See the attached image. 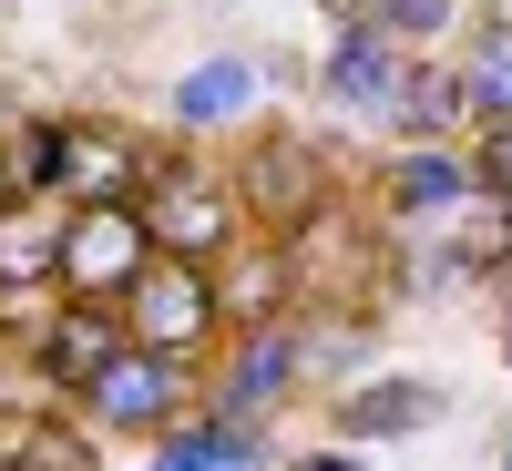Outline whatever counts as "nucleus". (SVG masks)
<instances>
[{
    "mask_svg": "<svg viewBox=\"0 0 512 471\" xmlns=\"http://www.w3.org/2000/svg\"><path fill=\"white\" fill-rule=\"evenodd\" d=\"M216 328H226V287L205 277V267H185V256H154V267L123 287V338H134V349L195 359Z\"/></svg>",
    "mask_w": 512,
    "mask_h": 471,
    "instance_id": "f257e3e1",
    "label": "nucleus"
},
{
    "mask_svg": "<svg viewBox=\"0 0 512 471\" xmlns=\"http://www.w3.org/2000/svg\"><path fill=\"white\" fill-rule=\"evenodd\" d=\"M236 195L205 175V164H154L144 175V236L154 256H185V267H216V256L236 246Z\"/></svg>",
    "mask_w": 512,
    "mask_h": 471,
    "instance_id": "f03ea898",
    "label": "nucleus"
},
{
    "mask_svg": "<svg viewBox=\"0 0 512 471\" xmlns=\"http://www.w3.org/2000/svg\"><path fill=\"white\" fill-rule=\"evenodd\" d=\"M144 267H154L144 205H72V226H62V287L72 297H113L123 308V287H134Z\"/></svg>",
    "mask_w": 512,
    "mask_h": 471,
    "instance_id": "7ed1b4c3",
    "label": "nucleus"
},
{
    "mask_svg": "<svg viewBox=\"0 0 512 471\" xmlns=\"http://www.w3.org/2000/svg\"><path fill=\"white\" fill-rule=\"evenodd\" d=\"M154 154L123 123H62V195L72 205H144Z\"/></svg>",
    "mask_w": 512,
    "mask_h": 471,
    "instance_id": "20e7f679",
    "label": "nucleus"
},
{
    "mask_svg": "<svg viewBox=\"0 0 512 471\" xmlns=\"http://www.w3.org/2000/svg\"><path fill=\"white\" fill-rule=\"evenodd\" d=\"M123 349H134V338H123L113 297H72L62 318L31 328V359H41V379H52V390H93V369H113Z\"/></svg>",
    "mask_w": 512,
    "mask_h": 471,
    "instance_id": "39448f33",
    "label": "nucleus"
},
{
    "mask_svg": "<svg viewBox=\"0 0 512 471\" xmlns=\"http://www.w3.org/2000/svg\"><path fill=\"white\" fill-rule=\"evenodd\" d=\"M93 420L103 431H164L175 420V400H185V359H164V349H123L113 369H93Z\"/></svg>",
    "mask_w": 512,
    "mask_h": 471,
    "instance_id": "423d86ee",
    "label": "nucleus"
},
{
    "mask_svg": "<svg viewBox=\"0 0 512 471\" xmlns=\"http://www.w3.org/2000/svg\"><path fill=\"white\" fill-rule=\"evenodd\" d=\"M400 72H410V41H390L379 21H338V41H328V62H318V82L349 113H390V93H400Z\"/></svg>",
    "mask_w": 512,
    "mask_h": 471,
    "instance_id": "0eeeda50",
    "label": "nucleus"
},
{
    "mask_svg": "<svg viewBox=\"0 0 512 471\" xmlns=\"http://www.w3.org/2000/svg\"><path fill=\"white\" fill-rule=\"evenodd\" d=\"M287 369H297V338L287 328H267L256 349H236V369H226V390H216V420H236V431H256V420L277 410V390H287Z\"/></svg>",
    "mask_w": 512,
    "mask_h": 471,
    "instance_id": "6e6552de",
    "label": "nucleus"
},
{
    "mask_svg": "<svg viewBox=\"0 0 512 471\" xmlns=\"http://www.w3.org/2000/svg\"><path fill=\"white\" fill-rule=\"evenodd\" d=\"M431 420H441L431 379H379V390L338 400V441H400V431H431Z\"/></svg>",
    "mask_w": 512,
    "mask_h": 471,
    "instance_id": "1a4fd4ad",
    "label": "nucleus"
},
{
    "mask_svg": "<svg viewBox=\"0 0 512 471\" xmlns=\"http://www.w3.org/2000/svg\"><path fill=\"white\" fill-rule=\"evenodd\" d=\"M0 461L11 471H93V431H72L52 410H21L11 431H0Z\"/></svg>",
    "mask_w": 512,
    "mask_h": 471,
    "instance_id": "9d476101",
    "label": "nucleus"
},
{
    "mask_svg": "<svg viewBox=\"0 0 512 471\" xmlns=\"http://www.w3.org/2000/svg\"><path fill=\"white\" fill-rule=\"evenodd\" d=\"M62 277V226H41L31 205H0V297Z\"/></svg>",
    "mask_w": 512,
    "mask_h": 471,
    "instance_id": "9b49d317",
    "label": "nucleus"
},
{
    "mask_svg": "<svg viewBox=\"0 0 512 471\" xmlns=\"http://www.w3.org/2000/svg\"><path fill=\"white\" fill-rule=\"evenodd\" d=\"M318 185H328L318 144H267V164H246V195L267 205V216H308V205H318Z\"/></svg>",
    "mask_w": 512,
    "mask_h": 471,
    "instance_id": "f8f14e48",
    "label": "nucleus"
},
{
    "mask_svg": "<svg viewBox=\"0 0 512 471\" xmlns=\"http://www.w3.org/2000/svg\"><path fill=\"white\" fill-rule=\"evenodd\" d=\"M461 113H472L461 103V72H431V62H410L400 93H390V123H410V134H451Z\"/></svg>",
    "mask_w": 512,
    "mask_h": 471,
    "instance_id": "ddd939ff",
    "label": "nucleus"
},
{
    "mask_svg": "<svg viewBox=\"0 0 512 471\" xmlns=\"http://www.w3.org/2000/svg\"><path fill=\"white\" fill-rule=\"evenodd\" d=\"M461 103H472L482 123H512V21H492L472 41V62H461Z\"/></svg>",
    "mask_w": 512,
    "mask_h": 471,
    "instance_id": "4468645a",
    "label": "nucleus"
},
{
    "mask_svg": "<svg viewBox=\"0 0 512 471\" xmlns=\"http://www.w3.org/2000/svg\"><path fill=\"white\" fill-rule=\"evenodd\" d=\"M256 103V62H205L195 82H175V113L185 123H226V113H246Z\"/></svg>",
    "mask_w": 512,
    "mask_h": 471,
    "instance_id": "2eb2a0df",
    "label": "nucleus"
},
{
    "mask_svg": "<svg viewBox=\"0 0 512 471\" xmlns=\"http://www.w3.org/2000/svg\"><path fill=\"white\" fill-rule=\"evenodd\" d=\"M390 185H400V205H451V195H472V164H451L441 144H410L390 164Z\"/></svg>",
    "mask_w": 512,
    "mask_h": 471,
    "instance_id": "dca6fc26",
    "label": "nucleus"
},
{
    "mask_svg": "<svg viewBox=\"0 0 512 471\" xmlns=\"http://www.w3.org/2000/svg\"><path fill=\"white\" fill-rule=\"evenodd\" d=\"M369 21L390 31V41H431V31L461 21V0H369Z\"/></svg>",
    "mask_w": 512,
    "mask_h": 471,
    "instance_id": "f3484780",
    "label": "nucleus"
},
{
    "mask_svg": "<svg viewBox=\"0 0 512 471\" xmlns=\"http://www.w3.org/2000/svg\"><path fill=\"white\" fill-rule=\"evenodd\" d=\"M472 195H492L502 216H512V123H482V144H472Z\"/></svg>",
    "mask_w": 512,
    "mask_h": 471,
    "instance_id": "a211bd4d",
    "label": "nucleus"
},
{
    "mask_svg": "<svg viewBox=\"0 0 512 471\" xmlns=\"http://www.w3.org/2000/svg\"><path fill=\"white\" fill-rule=\"evenodd\" d=\"M287 471H359L349 451H308V461H287Z\"/></svg>",
    "mask_w": 512,
    "mask_h": 471,
    "instance_id": "6ab92c4d",
    "label": "nucleus"
},
{
    "mask_svg": "<svg viewBox=\"0 0 512 471\" xmlns=\"http://www.w3.org/2000/svg\"><path fill=\"white\" fill-rule=\"evenodd\" d=\"M328 11H338V21H369V0H328Z\"/></svg>",
    "mask_w": 512,
    "mask_h": 471,
    "instance_id": "aec40b11",
    "label": "nucleus"
},
{
    "mask_svg": "<svg viewBox=\"0 0 512 471\" xmlns=\"http://www.w3.org/2000/svg\"><path fill=\"white\" fill-rule=\"evenodd\" d=\"M502 349H512V287H502Z\"/></svg>",
    "mask_w": 512,
    "mask_h": 471,
    "instance_id": "412c9836",
    "label": "nucleus"
}]
</instances>
